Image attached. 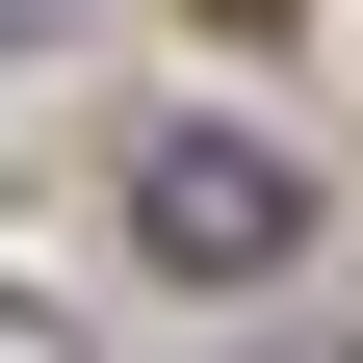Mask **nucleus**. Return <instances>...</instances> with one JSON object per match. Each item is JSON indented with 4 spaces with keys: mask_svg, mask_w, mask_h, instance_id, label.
<instances>
[{
    "mask_svg": "<svg viewBox=\"0 0 363 363\" xmlns=\"http://www.w3.org/2000/svg\"><path fill=\"white\" fill-rule=\"evenodd\" d=\"M0 26H52V0H0Z\"/></svg>",
    "mask_w": 363,
    "mask_h": 363,
    "instance_id": "7ed1b4c3",
    "label": "nucleus"
},
{
    "mask_svg": "<svg viewBox=\"0 0 363 363\" xmlns=\"http://www.w3.org/2000/svg\"><path fill=\"white\" fill-rule=\"evenodd\" d=\"M0 363H78V337H52V311H0Z\"/></svg>",
    "mask_w": 363,
    "mask_h": 363,
    "instance_id": "f03ea898",
    "label": "nucleus"
},
{
    "mask_svg": "<svg viewBox=\"0 0 363 363\" xmlns=\"http://www.w3.org/2000/svg\"><path fill=\"white\" fill-rule=\"evenodd\" d=\"M130 234H156L182 286H259V259L311 234V182L259 156V130H156V156H130Z\"/></svg>",
    "mask_w": 363,
    "mask_h": 363,
    "instance_id": "f257e3e1",
    "label": "nucleus"
}]
</instances>
